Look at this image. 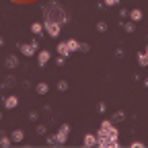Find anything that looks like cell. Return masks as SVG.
Segmentation results:
<instances>
[{"mask_svg":"<svg viewBox=\"0 0 148 148\" xmlns=\"http://www.w3.org/2000/svg\"><path fill=\"white\" fill-rule=\"evenodd\" d=\"M82 146H86V148L97 146V136H95V134H86V136H84V140H82Z\"/></svg>","mask_w":148,"mask_h":148,"instance_id":"cell-9","label":"cell"},{"mask_svg":"<svg viewBox=\"0 0 148 148\" xmlns=\"http://www.w3.org/2000/svg\"><path fill=\"white\" fill-rule=\"evenodd\" d=\"M29 43H31V45H33V47H37V49H39V41H37V39H31V41H29Z\"/></svg>","mask_w":148,"mask_h":148,"instance_id":"cell-30","label":"cell"},{"mask_svg":"<svg viewBox=\"0 0 148 148\" xmlns=\"http://www.w3.org/2000/svg\"><path fill=\"white\" fill-rule=\"evenodd\" d=\"M39 119V113H37V111H31L29 113V121H37Z\"/></svg>","mask_w":148,"mask_h":148,"instance_id":"cell-25","label":"cell"},{"mask_svg":"<svg viewBox=\"0 0 148 148\" xmlns=\"http://www.w3.org/2000/svg\"><path fill=\"white\" fill-rule=\"evenodd\" d=\"M68 136H70V125H68V123H62V125H60V130L56 132V138H58V142H60V144H64V142L68 140Z\"/></svg>","mask_w":148,"mask_h":148,"instance_id":"cell-4","label":"cell"},{"mask_svg":"<svg viewBox=\"0 0 148 148\" xmlns=\"http://www.w3.org/2000/svg\"><path fill=\"white\" fill-rule=\"evenodd\" d=\"M0 45H4V39H2V37H0Z\"/></svg>","mask_w":148,"mask_h":148,"instance_id":"cell-34","label":"cell"},{"mask_svg":"<svg viewBox=\"0 0 148 148\" xmlns=\"http://www.w3.org/2000/svg\"><path fill=\"white\" fill-rule=\"evenodd\" d=\"M103 4L105 6H115V4H119V0H103Z\"/></svg>","mask_w":148,"mask_h":148,"instance_id":"cell-26","label":"cell"},{"mask_svg":"<svg viewBox=\"0 0 148 148\" xmlns=\"http://www.w3.org/2000/svg\"><path fill=\"white\" fill-rule=\"evenodd\" d=\"M4 66L8 68V70H16L18 66H21V62H18V58L14 53H10V56H6V60H4Z\"/></svg>","mask_w":148,"mask_h":148,"instance_id":"cell-6","label":"cell"},{"mask_svg":"<svg viewBox=\"0 0 148 148\" xmlns=\"http://www.w3.org/2000/svg\"><path fill=\"white\" fill-rule=\"evenodd\" d=\"M56 49H58V56H64V58H68V56L72 53V51L68 49V43H66V41H60Z\"/></svg>","mask_w":148,"mask_h":148,"instance_id":"cell-10","label":"cell"},{"mask_svg":"<svg viewBox=\"0 0 148 148\" xmlns=\"http://www.w3.org/2000/svg\"><path fill=\"white\" fill-rule=\"evenodd\" d=\"M45 142L49 144V146H60V142H58V138H56V134H45Z\"/></svg>","mask_w":148,"mask_h":148,"instance_id":"cell-17","label":"cell"},{"mask_svg":"<svg viewBox=\"0 0 148 148\" xmlns=\"http://www.w3.org/2000/svg\"><path fill=\"white\" fill-rule=\"evenodd\" d=\"M58 90H62V92L68 90V82H66V80H60V82H58Z\"/></svg>","mask_w":148,"mask_h":148,"instance_id":"cell-23","label":"cell"},{"mask_svg":"<svg viewBox=\"0 0 148 148\" xmlns=\"http://www.w3.org/2000/svg\"><path fill=\"white\" fill-rule=\"evenodd\" d=\"M18 51H21L25 58H31V56L37 53V47H33L31 43H21V45H18Z\"/></svg>","mask_w":148,"mask_h":148,"instance_id":"cell-5","label":"cell"},{"mask_svg":"<svg viewBox=\"0 0 148 148\" xmlns=\"http://www.w3.org/2000/svg\"><path fill=\"white\" fill-rule=\"evenodd\" d=\"M127 16H130V18H132V21H134V23H138V21H140V18H142V10H140V8H132V10H130V12H127Z\"/></svg>","mask_w":148,"mask_h":148,"instance_id":"cell-14","label":"cell"},{"mask_svg":"<svg viewBox=\"0 0 148 148\" xmlns=\"http://www.w3.org/2000/svg\"><path fill=\"white\" fill-rule=\"evenodd\" d=\"M37 134H39V136H45V134H47V125H43V123L37 125Z\"/></svg>","mask_w":148,"mask_h":148,"instance_id":"cell-22","label":"cell"},{"mask_svg":"<svg viewBox=\"0 0 148 148\" xmlns=\"http://www.w3.org/2000/svg\"><path fill=\"white\" fill-rule=\"evenodd\" d=\"M35 92H37V95H47V92H49V84L47 82H37L35 84Z\"/></svg>","mask_w":148,"mask_h":148,"instance_id":"cell-11","label":"cell"},{"mask_svg":"<svg viewBox=\"0 0 148 148\" xmlns=\"http://www.w3.org/2000/svg\"><path fill=\"white\" fill-rule=\"evenodd\" d=\"M123 119H125V113H123V111H115V113L111 115V121H113V123H119V121H123Z\"/></svg>","mask_w":148,"mask_h":148,"instance_id":"cell-16","label":"cell"},{"mask_svg":"<svg viewBox=\"0 0 148 148\" xmlns=\"http://www.w3.org/2000/svg\"><path fill=\"white\" fill-rule=\"evenodd\" d=\"M64 62H66L64 56H58V58H56V64H58V66H64Z\"/></svg>","mask_w":148,"mask_h":148,"instance_id":"cell-28","label":"cell"},{"mask_svg":"<svg viewBox=\"0 0 148 148\" xmlns=\"http://www.w3.org/2000/svg\"><path fill=\"white\" fill-rule=\"evenodd\" d=\"M121 27H123V29H125L127 33H134V31H136V23H134V21H127V23H121Z\"/></svg>","mask_w":148,"mask_h":148,"instance_id":"cell-18","label":"cell"},{"mask_svg":"<svg viewBox=\"0 0 148 148\" xmlns=\"http://www.w3.org/2000/svg\"><path fill=\"white\" fill-rule=\"evenodd\" d=\"M66 43H68V49H70V51H78V45H80V41H76V39H68Z\"/></svg>","mask_w":148,"mask_h":148,"instance_id":"cell-19","label":"cell"},{"mask_svg":"<svg viewBox=\"0 0 148 148\" xmlns=\"http://www.w3.org/2000/svg\"><path fill=\"white\" fill-rule=\"evenodd\" d=\"M0 119H2V111H0Z\"/></svg>","mask_w":148,"mask_h":148,"instance_id":"cell-35","label":"cell"},{"mask_svg":"<svg viewBox=\"0 0 148 148\" xmlns=\"http://www.w3.org/2000/svg\"><path fill=\"white\" fill-rule=\"evenodd\" d=\"M31 33L33 35H37V37H41L45 31H43V23H39V21H35V23H31Z\"/></svg>","mask_w":148,"mask_h":148,"instance_id":"cell-8","label":"cell"},{"mask_svg":"<svg viewBox=\"0 0 148 148\" xmlns=\"http://www.w3.org/2000/svg\"><path fill=\"white\" fill-rule=\"evenodd\" d=\"M119 16H121V18H125V16H127V10H125V8H121V10H119Z\"/></svg>","mask_w":148,"mask_h":148,"instance_id":"cell-31","label":"cell"},{"mask_svg":"<svg viewBox=\"0 0 148 148\" xmlns=\"http://www.w3.org/2000/svg\"><path fill=\"white\" fill-rule=\"evenodd\" d=\"M105 109H107L105 103H99V105H97V111H99V113H105Z\"/></svg>","mask_w":148,"mask_h":148,"instance_id":"cell-29","label":"cell"},{"mask_svg":"<svg viewBox=\"0 0 148 148\" xmlns=\"http://www.w3.org/2000/svg\"><path fill=\"white\" fill-rule=\"evenodd\" d=\"M142 51H144V56H146V60H148V45H146V47H144Z\"/></svg>","mask_w":148,"mask_h":148,"instance_id":"cell-32","label":"cell"},{"mask_svg":"<svg viewBox=\"0 0 148 148\" xmlns=\"http://www.w3.org/2000/svg\"><path fill=\"white\" fill-rule=\"evenodd\" d=\"M88 49H90V45H88V43H80V45H78V51H82V53H86Z\"/></svg>","mask_w":148,"mask_h":148,"instance_id":"cell-24","label":"cell"},{"mask_svg":"<svg viewBox=\"0 0 148 148\" xmlns=\"http://www.w3.org/2000/svg\"><path fill=\"white\" fill-rule=\"evenodd\" d=\"M49 60H51V51L49 49H37V66L39 68L47 66Z\"/></svg>","mask_w":148,"mask_h":148,"instance_id":"cell-3","label":"cell"},{"mask_svg":"<svg viewBox=\"0 0 148 148\" xmlns=\"http://www.w3.org/2000/svg\"><path fill=\"white\" fill-rule=\"evenodd\" d=\"M12 84H14V76H6V78H4V82L0 84V88H4V86H12Z\"/></svg>","mask_w":148,"mask_h":148,"instance_id":"cell-20","label":"cell"},{"mask_svg":"<svg viewBox=\"0 0 148 148\" xmlns=\"http://www.w3.org/2000/svg\"><path fill=\"white\" fill-rule=\"evenodd\" d=\"M97 31H99V33H105V31H107V23H105V21H99V23H97Z\"/></svg>","mask_w":148,"mask_h":148,"instance_id":"cell-21","label":"cell"},{"mask_svg":"<svg viewBox=\"0 0 148 148\" xmlns=\"http://www.w3.org/2000/svg\"><path fill=\"white\" fill-rule=\"evenodd\" d=\"M142 146H144V142H140V140H136V142L130 144V148H142Z\"/></svg>","mask_w":148,"mask_h":148,"instance_id":"cell-27","label":"cell"},{"mask_svg":"<svg viewBox=\"0 0 148 148\" xmlns=\"http://www.w3.org/2000/svg\"><path fill=\"white\" fill-rule=\"evenodd\" d=\"M12 144V140H10V136H6L2 130H0V148H8Z\"/></svg>","mask_w":148,"mask_h":148,"instance_id":"cell-12","label":"cell"},{"mask_svg":"<svg viewBox=\"0 0 148 148\" xmlns=\"http://www.w3.org/2000/svg\"><path fill=\"white\" fill-rule=\"evenodd\" d=\"M2 105H4V109H14V107H18V99H16V95H8V97H4V99H2Z\"/></svg>","mask_w":148,"mask_h":148,"instance_id":"cell-7","label":"cell"},{"mask_svg":"<svg viewBox=\"0 0 148 148\" xmlns=\"http://www.w3.org/2000/svg\"><path fill=\"white\" fill-rule=\"evenodd\" d=\"M43 31L51 37V39H56V37L60 35V31H62V23L53 21V18H43Z\"/></svg>","mask_w":148,"mask_h":148,"instance_id":"cell-2","label":"cell"},{"mask_svg":"<svg viewBox=\"0 0 148 148\" xmlns=\"http://www.w3.org/2000/svg\"><path fill=\"white\" fill-rule=\"evenodd\" d=\"M43 14H45V18H53V21H60L62 25H68V23H70L68 12L60 6L58 0H49V4H43Z\"/></svg>","mask_w":148,"mask_h":148,"instance_id":"cell-1","label":"cell"},{"mask_svg":"<svg viewBox=\"0 0 148 148\" xmlns=\"http://www.w3.org/2000/svg\"><path fill=\"white\" fill-rule=\"evenodd\" d=\"M136 60H138V66H142V68H146V66H148V60H146L144 51H138V53H136Z\"/></svg>","mask_w":148,"mask_h":148,"instance_id":"cell-15","label":"cell"},{"mask_svg":"<svg viewBox=\"0 0 148 148\" xmlns=\"http://www.w3.org/2000/svg\"><path fill=\"white\" fill-rule=\"evenodd\" d=\"M23 138H25L23 130H14V132H10V140L12 142H23Z\"/></svg>","mask_w":148,"mask_h":148,"instance_id":"cell-13","label":"cell"},{"mask_svg":"<svg viewBox=\"0 0 148 148\" xmlns=\"http://www.w3.org/2000/svg\"><path fill=\"white\" fill-rule=\"evenodd\" d=\"M144 86H146V88H148V78H146V80H144Z\"/></svg>","mask_w":148,"mask_h":148,"instance_id":"cell-33","label":"cell"}]
</instances>
